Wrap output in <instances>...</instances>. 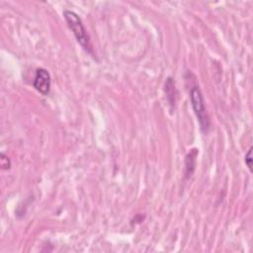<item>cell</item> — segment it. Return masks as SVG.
I'll use <instances>...</instances> for the list:
<instances>
[{
  "label": "cell",
  "mask_w": 253,
  "mask_h": 253,
  "mask_svg": "<svg viewBox=\"0 0 253 253\" xmlns=\"http://www.w3.org/2000/svg\"><path fill=\"white\" fill-rule=\"evenodd\" d=\"M63 17L69 27V29L72 31L73 35L75 36L78 44L85 50L88 54L93 56V49L92 45L90 43L89 36L86 32L85 27H84L80 17L73 11L65 10L63 12Z\"/></svg>",
  "instance_id": "obj_1"
},
{
  "label": "cell",
  "mask_w": 253,
  "mask_h": 253,
  "mask_svg": "<svg viewBox=\"0 0 253 253\" xmlns=\"http://www.w3.org/2000/svg\"><path fill=\"white\" fill-rule=\"evenodd\" d=\"M190 100L192 108L196 114L197 120L199 122L200 128L204 133H207L210 129V118L207 112L205 100L203 94L198 86L192 87L190 91Z\"/></svg>",
  "instance_id": "obj_2"
},
{
  "label": "cell",
  "mask_w": 253,
  "mask_h": 253,
  "mask_svg": "<svg viewBox=\"0 0 253 253\" xmlns=\"http://www.w3.org/2000/svg\"><path fill=\"white\" fill-rule=\"evenodd\" d=\"M51 75L45 68H38L34 79V87L41 94L48 95L51 90Z\"/></svg>",
  "instance_id": "obj_3"
},
{
  "label": "cell",
  "mask_w": 253,
  "mask_h": 253,
  "mask_svg": "<svg viewBox=\"0 0 253 253\" xmlns=\"http://www.w3.org/2000/svg\"><path fill=\"white\" fill-rule=\"evenodd\" d=\"M165 92L167 95V100L169 102L170 105L174 106L176 102V89H175V84L172 80V78H168L165 83Z\"/></svg>",
  "instance_id": "obj_4"
},
{
  "label": "cell",
  "mask_w": 253,
  "mask_h": 253,
  "mask_svg": "<svg viewBox=\"0 0 253 253\" xmlns=\"http://www.w3.org/2000/svg\"><path fill=\"white\" fill-rule=\"evenodd\" d=\"M198 149L194 148L192 149L186 156V176L190 177L194 170H195V165H196V157L198 155Z\"/></svg>",
  "instance_id": "obj_5"
},
{
  "label": "cell",
  "mask_w": 253,
  "mask_h": 253,
  "mask_svg": "<svg viewBox=\"0 0 253 253\" xmlns=\"http://www.w3.org/2000/svg\"><path fill=\"white\" fill-rule=\"evenodd\" d=\"M244 160H245V164H246V166L248 167L249 171L252 172V148H250L248 149L247 153L245 154Z\"/></svg>",
  "instance_id": "obj_6"
}]
</instances>
